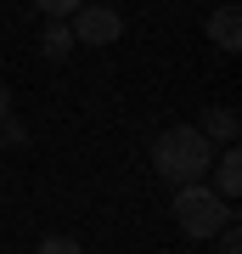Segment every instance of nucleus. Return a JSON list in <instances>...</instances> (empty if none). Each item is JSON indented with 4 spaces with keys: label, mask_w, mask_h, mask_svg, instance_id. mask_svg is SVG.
Returning a JSON list of instances; mask_svg holds the SVG:
<instances>
[{
    "label": "nucleus",
    "mask_w": 242,
    "mask_h": 254,
    "mask_svg": "<svg viewBox=\"0 0 242 254\" xmlns=\"http://www.w3.org/2000/svg\"><path fill=\"white\" fill-rule=\"evenodd\" d=\"M152 164H158V175H163L169 187H192L197 175H208V136H203L197 125H169V130H158Z\"/></svg>",
    "instance_id": "nucleus-1"
},
{
    "label": "nucleus",
    "mask_w": 242,
    "mask_h": 254,
    "mask_svg": "<svg viewBox=\"0 0 242 254\" xmlns=\"http://www.w3.org/2000/svg\"><path fill=\"white\" fill-rule=\"evenodd\" d=\"M175 220H180V232L186 237H214L225 220H237L231 215V203L220 198L214 187H203V181H192V187H175Z\"/></svg>",
    "instance_id": "nucleus-2"
},
{
    "label": "nucleus",
    "mask_w": 242,
    "mask_h": 254,
    "mask_svg": "<svg viewBox=\"0 0 242 254\" xmlns=\"http://www.w3.org/2000/svg\"><path fill=\"white\" fill-rule=\"evenodd\" d=\"M73 46H113V40H124V17H118L113 6H96V0H85L79 11H73Z\"/></svg>",
    "instance_id": "nucleus-3"
},
{
    "label": "nucleus",
    "mask_w": 242,
    "mask_h": 254,
    "mask_svg": "<svg viewBox=\"0 0 242 254\" xmlns=\"http://www.w3.org/2000/svg\"><path fill=\"white\" fill-rule=\"evenodd\" d=\"M203 28H208V40H214L220 51H242V11L237 6H214Z\"/></svg>",
    "instance_id": "nucleus-4"
},
{
    "label": "nucleus",
    "mask_w": 242,
    "mask_h": 254,
    "mask_svg": "<svg viewBox=\"0 0 242 254\" xmlns=\"http://www.w3.org/2000/svg\"><path fill=\"white\" fill-rule=\"evenodd\" d=\"M197 130H203L208 141H220V147H237V136H242V113H237V108H208Z\"/></svg>",
    "instance_id": "nucleus-5"
},
{
    "label": "nucleus",
    "mask_w": 242,
    "mask_h": 254,
    "mask_svg": "<svg viewBox=\"0 0 242 254\" xmlns=\"http://www.w3.org/2000/svg\"><path fill=\"white\" fill-rule=\"evenodd\" d=\"M214 192H220L225 203L242 192V153H237V147H225V153H220V164H214Z\"/></svg>",
    "instance_id": "nucleus-6"
},
{
    "label": "nucleus",
    "mask_w": 242,
    "mask_h": 254,
    "mask_svg": "<svg viewBox=\"0 0 242 254\" xmlns=\"http://www.w3.org/2000/svg\"><path fill=\"white\" fill-rule=\"evenodd\" d=\"M40 51L51 57V63H62V57L73 51V34H68V23H45V34H40Z\"/></svg>",
    "instance_id": "nucleus-7"
},
{
    "label": "nucleus",
    "mask_w": 242,
    "mask_h": 254,
    "mask_svg": "<svg viewBox=\"0 0 242 254\" xmlns=\"http://www.w3.org/2000/svg\"><path fill=\"white\" fill-rule=\"evenodd\" d=\"M0 147H28V125H23L17 113L0 119Z\"/></svg>",
    "instance_id": "nucleus-8"
},
{
    "label": "nucleus",
    "mask_w": 242,
    "mask_h": 254,
    "mask_svg": "<svg viewBox=\"0 0 242 254\" xmlns=\"http://www.w3.org/2000/svg\"><path fill=\"white\" fill-rule=\"evenodd\" d=\"M34 6H40V11H45L51 23H62V17H73V11L85 6V0H34Z\"/></svg>",
    "instance_id": "nucleus-9"
},
{
    "label": "nucleus",
    "mask_w": 242,
    "mask_h": 254,
    "mask_svg": "<svg viewBox=\"0 0 242 254\" xmlns=\"http://www.w3.org/2000/svg\"><path fill=\"white\" fill-rule=\"evenodd\" d=\"M214 237H220V254H242V232H237V220H225Z\"/></svg>",
    "instance_id": "nucleus-10"
},
{
    "label": "nucleus",
    "mask_w": 242,
    "mask_h": 254,
    "mask_svg": "<svg viewBox=\"0 0 242 254\" xmlns=\"http://www.w3.org/2000/svg\"><path fill=\"white\" fill-rule=\"evenodd\" d=\"M34 254H85V249L73 243V237H45V243H40Z\"/></svg>",
    "instance_id": "nucleus-11"
},
{
    "label": "nucleus",
    "mask_w": 242,
    "mask_h": 254,
    "mask_svg": "<svg viewBox=\"0 0 242 254\" xmlns=\"http://www.w3.org/2000/svg\"><path fill=\"white\" fill-rule=\"evenodd\" d=\"M11 113V85H0V119Z\"/></svg>",
    "instance_id": "nucleus-12"
}]
</instances>
